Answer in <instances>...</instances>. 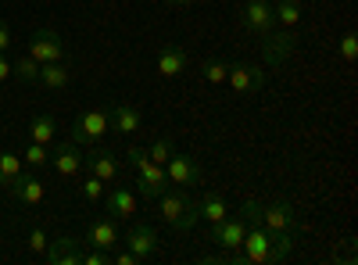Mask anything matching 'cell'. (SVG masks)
I'll return each instance as SVG.
<instances>
[{"mask_svg":"<svg viewBox=\"0 0 358 265\" xmlns=\"http://www.w3.org/2000/svg\"><path fill=\"white\" fill-rule=\"evenodd\" d=\"M241 248L248 265H280L294 251V233H268L265 226H248Z\"/></svg>","mask_w":358,"mask_h":265,"instance_id":"6da1fadb","label":"cell"},{"mask_svg":"<svg viewBox=\"0 0 358 265\" xmlns=\"http://www.w3.org/2000/svg\"><path fill=\"white\" fill-rule=\"evenodd\" d=\"M158 215H162V222L172 226L176 233H190V229L197 226V219H201L197 201L187 194V187H172V183L158 194Z\"/></svg>","mask_w":358,"mask_h":265,"instance_id":"7a4b0ae2","label":"cell"},{"mask_svg":"<svg viewBox=\"0 0 358 265\" xmlns=\"http://www.w3.org/2000/svg\"><path fill=\"white\" fill-rule=\"evenodd\" d=\"M111 129V111L108 108H86L76 115V126H72V143L86 147V143H101Z\"/></svg>","mask_w":358,"mask_h":265,"instance_id":"3957f363","label":"cell"},{"mask_svg":"<svg viewBox=\"0 0 358 265\" xmlns=\"http://www.w3.org/2000/svg\"><path fill=\"white\" fill-rule=\"evenodd\" d=\"M33 62L40 65H50V62H65V43L62 36L54 33V29H36L33 36H29V50H25Z\"/></svg>","mask_w":358,"mask_h":265,"instance_id":"277c9868","label":"cell"},{"mask_svg":"<svg viewBox=\"0 0 358 265\" xmlns=\"http://www.w3.org/2000/svg\"><path fill=\"white\" fill-rule=\"evenodd\" d=\"M294 47H297V36L290 33V29H273L268 36H262V50H265V65L268 69H280V65H287L290 62V54H294Z\"/></svg>","mask_w":358,"mask_h":265,"instance_id":"5b68a950","label":"cell"},{"mask_svg":"<svg viewBox=\"0 0 358 265\" xmlns=\"http://www.w3.org/2000/svg\"><path fill=\"white\" fill-rule=\"evenodd\" d=\"M241 25L255 36H268L276 29V15H273V4L268 0H248L244 11H241Z\"/></svg>","mask_w":358,"mask_h":265,"instance_id":"8992f818","label":"cell"},{"mask_svg":"<svg viewBox=\"0 0 358 265\" xmlns=\"http://www.w3.org/2000/svg\"><path fill=\"white\" fill-rule=\"evenodd\" d=\"M226 83L233 86V94H258L265 86V69L248 65V62H236V65H229Z\"/></svg>","mask_w":358,"mask_h":265,"instance_id":"52a82bcc","label":"cell"},{"mask_svg":"<svg viewBox=\"0 0 358 265\" xmlns=\"http://www.w3.org/2000/svg\"><path fill=\"white\" fill-rule=\"evenodd\" d=\"M262 226L268 233H297V226H301V219H297V212L290 208L287 201H273L262 208Z\"/></svg>","mask_w":358,"mask_h":265,"instance_id":"ba28073f","label":"cell"},{"mask_svg":"<svg viewBox=\"0 0 358 265\" xmlns=\"http://www.w3.org/2000/svg\"><path fill=\"white\" fill-rule=\"evenodd\" d=\"M165 172H169V183L172 187H197L201 183V165L190 158V155H176L172 151V158L165 162Z\"/></svg>","mask_w":358,"mask_h":265,"instance_id":"9c48e42d","label":"cell"},{"mask_svg":"<svg viewBox=\"0 0 358 265\" xmlns=\"http://www.w3.org/2000/svg\"><path fill=\"white\" fill-rule=\"evenodd\" d=\"M244 233H248L244 215H226L222 222H212V244H219L222 251H233V248H241Z\"/></svg>","mask_w":358,"mask_h":265,"instance_id":"30bf717a","label":"cell"},{"mask_svg":"<svg viewBox=\"0 0 358 265\" xmlns=\"http://www.w3.org/2000/svg\"><path fill=\"white\" fill-rule=\"evenodd\" d=\"M187 69H190V50H187L183 43L169 40V43L158 50V72H162L165 79H176V76H183Z\"/></svg>","mask_w":358,"mask_h":265,"instance_id":"8fae6325","label":"cell"},{"mask_svg":"<svg viewBox=\"0 0 358 265\" xmlns=\"http://www.w3.org/2000/svg\"><path fill=\"white\" fill-rule=\"evenodd\" d=\"M169 187V172H165V165H155V162H143L140 169H136V194L140 197H158L162 190Z\"/></svg>","mask_w":358,"mask_h":265,"instance_id":"7c38bea8","label":"cell"},{"mask_svg":"<svg viewBox=\"0 0 358 265\" xmlns=\"http://www.w3.org/2000/svg\"><path fill=\"white\" fill-rule=\"evenodd\" d=\"M8 190H11V197H15L18 204H29V208L43 204V180H40L36 172H18L15 183H11Z\"/></svg>","mask_w":358,"mask_h":265,"instance_id":"4fadbf2b","label":"cell"},{"mask_svg":"<svg viewBox=\"0 0 358 265\" xmlns=\"http://www.w3.org/2000/svg\"><path fill=\"white\" fill-rule=\"evenodd\" d=\"M50 162H54V172H57V176H65V180H76V176L83 172V155H79V143H72V140L57 143L54 151H50Z\"/></svg>","mask_w":358,"mask_h":265,"instance_id":"5bb4252c","label":"cell"},{"mask_svg":"<svg viewBox=\"0 0 358 265\" xmlns=\"http://www.w3.org/2000/svg\"><path fill=\"white\" fill-rule=\"evenodd\" d=\"M126 244H129V251L136 255V262H147V258L158 255V233H155L151 222H136V226L129 229Z\"/></svg>","mask_w":358,"mask_h":265,"instance_id":"9a60e30c","label":"cell"},{"mask_svg":"<svg viewBox=\"0 0 358 265\" xmlns=\"http://www.w3.org/2000/svg\"><path fill=\"white\" fill-rule=\"evenodd\" d=\"M83 169L94 172L97 180H104V183H115V180H118V169H122V165H118V158H115L111 151H101V147H97V151L83 155Z\"/></svg>","mask_w":358,"mask_h":265,"instance_id":"2e32d148","label":"cell"},{"mask_svg":"<svg viewBox=\"0 0 358 265\" xmlns=\"http://www.w3.org/2000/svg\"><path fill=\"white\" fill-rule=\"evenodd\" d=\"M140 126H143V115H140L136 104H129V101H115V104H111V129H115V133L133 136Z\"/></svg>","mask_w":358,"mask_h":265,"instance_id":"e0dca14e","label":"cell"},{"mask_svg":"<svg viewBox=\"0 0 358 265\" xmlns=\"http://www.w3.org/2000/svg\"><path fill=\"white\" fill-rule=\"evenodd\" d=\"M43 255H47L50 265H83V248H79L76 237H57V241H50Z\"/></svg>","mask_w":358,"mask_h":265,"instance_id":"ac0fdd59","label":"cell"},{"mask_svg":"<svg viewBox=\"0 0 358 265\" xmlns=\"http://www.w3.org/2000/svg\"><path fill=\"white\" fill-rule=\"evenodd\" d=\"M108 215L118 219H133L136 215V194L129 187H111L108 190Z\"/></svg>","mask_w":358,"mask_h":265,"instance_id":"d6986e66","label":"cell"},{"mask_svg":"<svg viewBox=\"0 0 358 265\" xmlns=\"http://www.w3.org/2000/svg\"><path fill=\"white\" fill-rule=\"evenodd\" d=\"M86 244L111 251V248L118 244V226H115V219H94V222H90V226H86Z\"/></svg>","mask_w":358,"mask_h":265,"instance_id":"ffe728a7","label":"cell"},{"mask_svg":"<svg viewBox=\"0 0 358 265\" xmlns=\"http://www.w3.org/2000/svg\"><path fill=\"white\" fill-rule=\"evenodd\" d=\"M40 86H47V90H65V86L72 83V69L65 62H50V65H40V76H36Z\"/></svg>","mask_w":358,"mask_h":265,"instance_id":"44dd1931","label":"cell"},{"mask_svg":"<svg viewBox=\"0 0 358 265\" xmlns=\"http://www.w3.org/2000/svg\"><path fill=\"white\" fill-rule=\"evenodd\" d=\"M197 212H201V219H208V222H222V219L229 215L226 197H222L219 190H208V194L197 201Z\"/></svg>","mask_w":358,"mask_h":265,"instance_id":"7402d4cb","label":"cell"},{"mask_svg":"<svg viewBox=\"0 0 358 265\" xmlns=\"http://www.w3.org/2000/svg\"><path fill=\"white\" fill-rule=\"evenodd\" d=\"M54 133H57V126H54V119L50 115H36L33 122H29V140H36V143H54Z\"/></svg>","mask_w":358,"mask_h":265,"instance_id":"603a6c76","label":"cell"},{"mask_svg":"<svg viewBox=\"0 0 358 265\" xmlns=\"http://www.w3.org/2000/svg\"><path fill=\"white\" fill-rule=\"evenodd\" d=\"M273 15H276V25L294 29L301 22V4H297V0H280V4H273Z\"/></svg>","mask_w":358,"mask_h":265,"instance_id":"cb8c5ba5","label":"cell"},{"mask_svg":"<svg viewBox=\"0 0 358 265\" xmlns=\"http://www.w3.org/2000/svg\"><path fill=\"white\" fill-rule=\"evenodd\" d=\"M79 194H83V201H86V204L104 201V180H97L94 172H86L83 180H79Z\"/></svg>","mask_w":358,"mask_h":265,"instance_id":"d4e9b609","label":"cell"},{"mask_svg":"<svg viewBox=\"0 0 358 265\" xmlns=\"http://www.w3.org/2000/svg\"><path fill=\"white\" fill-rule=\"evenodd\" d=\"M18 172H22V158L11 151H0V187H11Z\"/></svg>","mask_w":358,"mask_h":265,"instance_id":"484cf974","label":"cell"},{"mask_svg":"<svg viewBox=\"0 0 358 265\" xmlns=\"http://www.w3.org/2000/svg\"><path fill=\"white\" fill-rule=\"evenodd\" d=\"M22 162H25V165H33V169L50 165V147H47V143H36V140H29V147L22 151Z\"/></svg>","mask_w":358,"mask_h":265,"instance_id":"4316f807","label":"cell"},{"mask_svg":"<svg viewBox=\"0 0 358 265\" xmlns=\"http://www.w3.org/2000/svg\"><path fill=\"white\" fill-rule=\"evenodd\" d=\"M11 72H15L22 83H36V76H40V62H33L29 54H22V57H15V62H11Z\"/></svg>","mask_w":358,"mask_h":265,"instance_id":"83f0119b","label":"cell"},{"mask_svg":"<svg viewBox=\"0 0 358 265\" xmlns=\"http://www.w3.org/2000/svg\"><path fill=\"white\" fill-rule=\"evenodd\" d=\"M172 151H176V140H172V136H158L151 147H147V155H151L155 165H165V162L172 158Z\"/></svg>","mask_w":358,"mask_h":265,"instance_id":"f1b7e54d","label":"cell"},{"mask_svg":"<svg viewBox=\"0 0 358 265\" xmlns=\"http://www.w3.org/2000/svg\"><path fill=\"white\" fill-rule=\"evenodd\" d=\"M226 72H229V65L219 62V57H208V62L201 65V76H204L208 83H226Z\"/></svg>","mask_w":358,"mask_h":265,"instance_id":"f546056e","label":"cell"},{"mask_svg":"<svg viewBox=\"0 0 358 265\" xmlns=\"http://www.w3.org/2000/svg\"><path fill=\"white\" fill-rule=\"evenodd\" d=\"M341 57L348 65H355V57H358V36L355 33H344L341 36Z\"/></svg>","mask_w":358,"mask_h":265,"instance_id":"4dcf8cb0","label":"cell"},{"mask_svg":"<svg viewBox=\"0 0 358 265\" xmlns=\"http://www.w3.org/2000/svg\"><path fill=\"white\" fill-rule=\"evenodd\" d=\"M241 215H244V219H248V226H262V204H258V201H251V197H248V201H244V204H241Z\"/></svg>","mask_w":358,"mask_h":265,"instance_id":"1f68e13d","label":"cell"},{"mask_svg":"<svg viewBox=\"0 0 358 265\" xmlns=\"http://www.w3.org/2000/svg\"><path fill=\"white\" fill-rule=\"evenodd\" d=\"M126 162H129V169L136 172L143 162H151V155H147V147H140V143H133L129 151H126Z\"/></svg>","mask_w":358,"mask_h":265,"instance_id":"d6a6232c","label":"cell"},{"mask_svg":"<svg viewBox=\"0 0 358 265\" xmlns=\"http://www.w3.org/2000/svg\"><path fill=\"white\" fill-rule=\"evenodd\" d=\"M111 255L104 248H94V251H83V265H108Z\"/></svg>","mask_w":358,"mask_h":265,"instance_id":"836d02e7","label":"cell"},{"mask_svg":"<svg viewBox=\"0 0 358 265\" xmlns=\"http://www.w3.org/2000/svg\"><path fill=\"white\" fill-rule=\"evenodd\" d=\"M47 244H50V241H47V233H43L40 226H36L33 233H29V248H33L36 255H43V251H47Z\"/></svg>","mask_w":358,"mask_h":265,"instance_id":"e575fe53","label":"cell"},{"mask_svg":"<svg viewBox=\"0 0 358 265\" xmlns=\"http://www.w3.org/2000/svg\"><path fill=\"white\" fill-rule=\"evenodd\" d=\"M11 47V29H8V22L4 18H0V54H4Z\"/></svg>","mask_w":358,"mask_h":265,"instance_id":"d590c367","label":"cell"},{"mask_svg":"<svg viewBox=\"0 0 358 265\" xmlns=\"http://www.w3.org/2000/svg\"><path fill=\"white\" fill-rule=\"evenodd\" d=\"M111 262H118V265H140V262H136V255H133V251H118V255H115V258H111Z\"/></svg>","mask_w":358,"mask_h":265,"instance_id":"8d00e7d4","label":"cell"},{"mask_svg":"<svg viewBox=\"0 0 358 265\" xmlns=\"http://www.w3.org/2000/svg\"><path fill=\"white\" fill-rule=\"evenodd\" d=\"M15 72H11V62H8V57L4 54H0V83H4V79H11Z\"/></svg>","mask_w":358,"mask_h":265,"instance_id":"74e56055","label":"cell"},{"mask_svg":"<svg viewBox=\"0 0 358 265\" xmlns=\"http://www.w3.org/2000/svg\"><path fill=\"white\" fill-rule=\"evenodd\" d=\"M162 4H169V8H187L190 0H162Z\"/></svg>","mask_w":358,"mask_h":265,"instance_id":"f35d334b","label":"cell"}]
</instances>
